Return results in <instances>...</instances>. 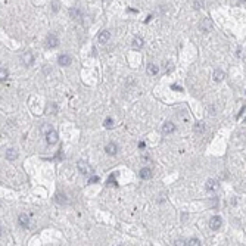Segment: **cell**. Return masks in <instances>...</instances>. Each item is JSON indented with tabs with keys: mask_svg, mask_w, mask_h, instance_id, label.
<instances>
[{
	"mask_svg": "<svg viewBox=\"0 0 246 246\" xmlns=\"http://www.w3.org/2000/svg\"><path fill=\"white\" fill-rule=\"evenodd\" d=\"M212 28H214V22L209 18H205V19H202L201 22H199V30H201L202 33H211Z\"/></svg>",
	"mask_w": 246,
	"mask_h": 246,
	"instance_id": "cell-1",
	"label": "cell"
},
{
	"mask_svg": "<svg viewBox=\"0 0 246 246\" xmlns=\"http://www.w3.org/2000/svg\"><path fill=\"white\" fill-rule=\"evenodd\" d=\"M77 168H78V171L84 175H90V174L93 173V168L90 167L89 162H86V161H78L77 162Z\"/></svg>",
	"mask_w": 246,
	"mask_h": 246,
	"instance_id": "cell-2",
	"label": "cell"
},
{
	"mask_svg": "<svg viewBox=\"0 0 246 246\" xmlns=\"http://www.w3.org/2000/svg\"><path fill=\"white\" fill-rule=\"evenodd\" d=\"M58 44H59V39L56 37L55 34H49L47 39H46V47L55 49V47H58Z\"/></svg>",
	"mask_w": 246,
	"mask_h": 246,
	"instance_id": "cell-3",
	"label": "cell"
},
{
	"mask_svg": "<svg viewBox=\"0 0 246 246\" xmlns=\"http://www.w3.org/2000/svg\"><path fill=\"white\" fill-rule=\"evenodd\" d=\"M21 62H22L24 67H31L34 63V56L33 53H30V52H25L22 56H21Z\"/></svg>",
	"mask_w": 246,
	"mask_h": 246,
	"instance_id": "cell-4",
	"label": "cell"
},
{
	"mask_svg": "<svg viewBox=\"0 0 246 246\" xmlns=\"http://www.w3.org/2000/svg\"><path fill=\"white\" fill-rule=\"evenodd\" d=\"M221 225H223V220H221V217H212V218L209 220V227H211V230H220L221 229Z\"/></svg>",
	"mask_w": 246,
	"mask_h": 246,
	"instance_id": "cell-5",
	"label": "cell"
},
{
	"mask_svg": "<svg viewBox=\"0 0 246 246\" xmlns=\"http://www.w3.org/2000/svg\"><path fill=\"white\" fill-rule=\"evenodd\" d=\"M71 62H72V58L69 55H61L58 58V63H59L61 67H68Z\"/></svg>",
	"mask_w": 246,
	"mask_h": 246,
	"instance_id": "cell-6",
	"label": "cell"
},
{
	"mask_svg": "<svg viewBox=\"0 0 246 246\" xmlns=\"http://www.w3.org/2000/svg\"><path fill=\"white\" fill-rule=\"evenodd\" d=\"M5 156H6L7 161H15V159L18 158V151L16 149H13V147H9V149H6Z\"/></svg>",
	"mask_w": 246,
	"mask_h": 246,
	"instance_id": "cell-7",
	"label": "cell"
},
{
	"mask_svg": "<svg viewBox=\"0 0 246 246\" xmlns=\"http://www.w3.org/2000/svg\"><path fill=\"white\" fill-rule=\"evenodd\" d=\"M143 46H145V40L142 39V37H134L133 41H131V47H133L134 50H140Z\"/></svg>",
	"mask_w": 246,
	"mask_h": 246,
	"instance_id": "cell-8",
	"label": "cell"
},
{
	"mask_svg": "<svg viewBox=\"0 0 246 246\" xmlns=\"http://www.w3.org/2000/svg\"><path fill=\"white\" fill-rule=\"evenodd\" d=\"M174 131H175V125H174V123H171V121H167V123L162 125L164 134H171V133H174Z\"/></svg>",
	"mask_w": 246,
	"mask_h": 246,
	"instance_id": "cell-9",
	"label": "cell"
},
{
	"mask_svg": "<svg viewBox=\"0 0 246 246\" xmlns=\"http://www.w3.org/2000/svg\"><path fill=\"white\" fill-rule=\"evenodd\" d=\"M105 152H106L108 155H111V156H115L118 153V146L115 143H108L105 146Z\"/></svg>",
	"mask_w": 246,
	"mask_h": 246,
	"instance_id": "cell-10",
	"label": "cell"
},
{
	"mask_svg": "<svg viewBox=\"0 0 246 246\" xmlns=\"http://www.w3.org/2000/svg\"><path fill=\"white\" fill-rule=\"evenodd\" d=\"M111 39V33L109 31H102L99 35H97V41L100 43V44H106L108 41Z\"/></svg>",
	"mask_w": 246,
	"mask_h": 246,
	"instance_id": "cell-11",
	"label": "cell"
},
{
	"mask_svg": "<svg viewBox=\"0 0 246 246\" xmlns=\"http://www.w3.org/2000/svg\"><path fill=\"white\" fill-rule=\"evenodd\" d=\"M139 175H140V179H143V180H151L153 174H152V169H151V168L145 167V168H142V169H140Z\"/></svg>",
	"mask_w": 246,
	"mask_h": 246,
	"instance_id": "cell-12",
	"label": "cell"
},
{
	"mask_svg": "<svg viewBox=\"0 0 246 246\" xmlns=\"http://www.w3.org/2000/svg\"><path fill=\"white\" fill-rule=\"evenodd\" d=\"M46 140H47L49 145H55V143H58V133H56L55 130L49 131V133L46 134Z\"/></svg>",
	"mask_w": 246,
	"mask_h": 246,
	"instance_id": "cell-13",
	"label": "cell"
},
{
	"mask_svg": "<svg viewBox=\"0 0 246 246\" xmlns=\"http://www.w3.org/2000/svg\"><path fill=\"white\" fill-rule=\"evenodd\" d=\"M205 189H207L208 192H215L217 189H218V181H217V180L209 179L207 181V184H205Z\"/></svg>",
	"mask_w": 246,
	"mask_h": 246,
	"instance_id": "cell-14",
	"label": "cell"
},
{
	"mask_svg": "<svg viewBox=\"0 0 246 246\" xmlns=\"http://www.w3.org/2000/svg\"><path fill=\"white\" fill-rule=\"evenodd\" d=\"M18 223H19V225L24 227V229H28V227H30V218H28L25 214H21V215L18 217Z\"/></svg>",
	"mask_w": 246,
	"mask_h": 246,
	"instance_id": "cell-15",
	"label": "cell"
},
{
	"mask_svg": "<svg viewBox=\"0 0 246 246\" xmlns=\"http://www.w3.org/2000/svg\"><path fill=\"white\" fill-rule=\"evenodd\" d=\"M214 77V81H217V83H220V81H223L224 78H225V72L224 71H221V69H215L212 74Z\"/></svg>",
	"mask_w": 246,
	"mask_h": 246,
	"instance_id": "cell-16",
	"label": "cell"
},
{
	"mask_svg": "<svg viewBox=\"0 0 246 246\" xmlns=\"http://www.w3.org/2000/svg\"><path fill=\"white\" fill-rule=\"evenodd\" d=\"M146 71H147V74H149V75H156V74L159 72V68H158L155 63H149V65H147V68H146Z\"/></svg>",
	"mask_w": 246,
	"mask_h": 246,
	"instance_id": "cell-17",
	"label": "cell"
},
{
	"mask_svg": "<svg viewBox=\"0 0 246 246\" xmlns=\"http://www.w3.org/2000/svg\"><path fill=\"white\" fill-rule=\"evenodd\" d=\"M55 201L58 202V203H61V205H65V203H68V199H67V196L63 195V193H58L55 197Z\"/></svg>",
	"mask_w": 246,
	"mask_h": 246,
	"instance_id": "cell-18",
	"label": "cell"
},
{
	"mask_svg": "<svg viewBox=\"0 0 246 246\" xmlns=\"http://www.w3.org/2000/svg\"><path fill=\"white\" fill-rule=\"evenodd\" d=\"M69 15L74 18V19H81V11H80L78 7H74L69 11Z\"/></svg>",
	"mask_w": 246,
	"mask_h": 246,
	"instance_id": "cell-19",
	"label": "cell"
},
{
	"mask_svg": "<svg viewBox=\"0 0 246 246\" xmlns=\"http://www.w3.org/2000/svg\"><path fill=\"white\" fill-rule=\"evenodd\" d=\"M195 131L196 133H203L205 131V123H196Z\"/></svg>",
	"mask_w": 246,
	"mask_h": 246,
	"instance_id": "cell-20",
	"label": "cell"
},
{
	"mask_svg": "<svg viewBox=\"0 0 246 246\" xmlns=\"http://www.w3.org/2000/svg\"><path fill=\"white\" fill-rule=\"evenodd\" d=\"M186 245H189V246H199L201 245V240L199 239H196V237H193V239H190V240H187V243Z\"/></svg>",
	"mask_w": 246,
	"mask_h": 246,
	"instance_id": "cell-21",
	"label": "cell"
},
{
	"mask_svg": "<svg viewBox=\"0 0 246 246\" xmlns=\"http://www.w3.org/2000/svg\"><path fill=\"white\" fill-rule=\"evenodd\" d=\"M103 125H105V128H112V127H114V119L108 117L106 119H105V123H103Z\"/></svg>",
	"mask_w": 246,
	"mask_h": 246,
	"instance_id": "cell-22",
	"label": "cell"
},
{
	"mask_svg": "<svg viewBox=\"0 0 246 246\" xmlns=\"http://www.w3.org/2000/svg\"><path fill=\"white\" fill-rule=\"evenodd\" d=\"M52 130H53V127H52V125H49V124H44V125L41 127V133H43V134H47V133H49V131H52Z\"/></svg>",
	"mask_w": 246,
	"mask_h": 246,
	"instance_id": "cell-23",
	"label": "cell"
},
{
	"mask_svg": "<svg viewBox=\"0 0 246 246\" xmlns=\"http://www.w3.org/2000/svg\"><path fill=\"white\" fill-rule=\"evenodd\" d=\"M106 184H108V186H109V184H111V186H118V184H117V181H115V175H114V174H112L111 177L108 179Z\"/></svg>",
	"mask_w": 246,
	"mask_h": 246,
	"instance_id": "cell-24",
	"label": "cell"
},
{
	"mask_svg": "<svg viewBox=\"0 0 246 246\" xmlns=\"http://www.w3.org/2000/svg\"><path fill=\"white\" fill-rule=\"evenodd\" d=\"M6 78H7V71H6L5 68H2V71H0V80L5 81Z\"/></svg>",
	"mask_w": 246,
	"mask_h": 246,
	"instance_id": "cell-25",
	"label": "cell"
},
{
	"mask_svg": "<svg viewBox=\"0 0 246 246\" xmlns=\"http://www.w3.org/2000/svg\"><path fill=\"white\" fill-rule=\"evenodd\" d=\"M193 7H195L196 11H199V9H202V7H203V3H202V2H199V0H196V2H193Z\"/></svg>",
	"mask_w": 246,
	"mask_h": 246,
	"instance_id": "cell-26",
	"label": "cell"
},
{
	"mask_svg": "<svg viewBox=\"0 0 246 246\" xmlns=\"http://www.w3.org/2000/svg\"><path fill=\"white\" fill-rule=\"evenodd\" d=\"M97 181H99V177H97V175H93V177H90L89 184H91V183H97Z\"/></svg>",
	"mask_w": 246,
	"mask_h": 246,
	"instance_id": "cell-27",
	"label": "cell"
},
{
	"mask_svg": "<svg viewBox=\"0 0 246 246\" xmlns=\"http://www.w3.org/2000/svg\"><path fill=\"white\" fill-rule=\"evenodd\" d=\"M139 147H140V149H143V147H146L145 142H140V143H139Z\"/></svg>",
	"mask_w": 246,
	"mask_h": 246,
	"instance_id": "cell-28",
	"label": "cell"
},
{
	"mask_svg": "<svg viewBox=\"0 0 246 246\" xmlns=\"http://www.w3.org/2000/svg\"><path fill=\"white\" fill-rule=\"evenodd\" d=\"M58 9H59V7H58V3H53V11L58 12Z\"/></svg>",
	"mask_w": 246,
	"mask_h": 246,
	"instance_id": "cell-29",
	"label": "cell"
},
{
	"mask_svg": "<svg viewBox=\"0 0 246 246\" xmlns=\"http://www.w3.org/2000/svg\"><path fill=\"white\" fill-rule=\"evenodd\" d=\"M175 245H186V243L183 240H177V242H175Z\"/></svg>",
	"mask_w": 246,
	"mask_h": 246,
	"instance_id": "cell-30",
	"label": "cell"
},
{
	"mask_svg": "<svg viewBox=\"0 0 246 246\" xmlns=\"http://www.w3.org/2000/svg\"><path fill=\"white\" fill-rule=\"evenodd\" d=\"M239 2H242V3H246V0H239Z\"/></svg>",
	"mask_w": 246,
	"mask_h": 246,
	"instance_id": "cell-31",
	"label": "cell"
}]
</instances>
